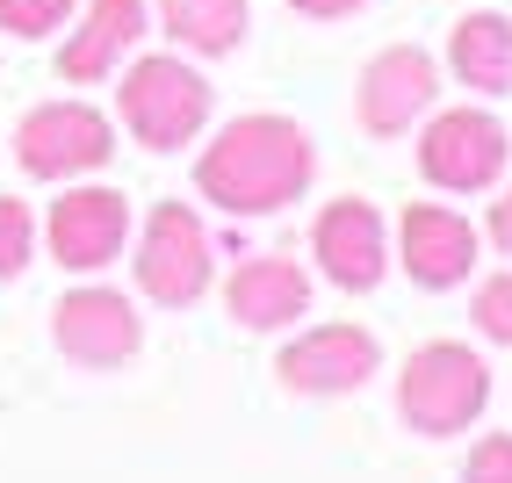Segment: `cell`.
Segmentation results:
<instances>
[{
	"label": "cell",
	"instance_id": "obj_1",
	"mask_svg": "<svg viewBox=\"0 0 512 483\" xmlns=\"http://www.w3.org/2000/svg\"><path fill=\"white\" fill-rule=\"evenodd\" d=\"M318 174V152H311V130L296 116H231L210 152L195 159V188L217 202L224 217H275L289 202L311 195Z\"/></svg>",
	"mask_w": 512,
	"mask_h": 483
},
{
	"label": "cell",
	"instance_id": "obj_17",
	"mask_svg": "<svg viewBox=\"0 0 512 483\" xmlns=\"http://www.w3.org/2000/svg\"><path fill=\"white\" fill-rule=\"evenodd\" d=\"M29 253H37V217H29V202L0 195V282H15Z\"/></svg>",
	"mask_w": 512,
	"mask_h": 483
},
{
	"label": "cell",
	"instance_id": "obj_11",
	"mask_svg": "<svg viewBox=\"0 0 512 483\" xmlns=\"http://www.w3.org/2000/svg\"><path fill=\"white\" fill-rule=\"evenodd\" d=\"M44 238H51V260L73 267V274H101L123 238H130V195L116 188H65L44 217Z\"/></svg>",
	"mask_w": 512,
	"mask_h": 483
},
{
	"label": "cell",
	"instance_id": "obj_18",
	"mask_svg": "<svg viewBox=\"0 0 512 483\" xmlns=\"http://www.w3.org/2000/svg\"><path fill=\"white\" fill-rule=\"evenodd\" d=\"M73 8L80 0H0V29L22 37V44H37V37H51V29H65Z\"/></svg>",
	"mask_w": 512,
	"mask_h": 483
},
{
	"label": "cell",
	"instance_id": "obj_22",
	"mask_svg": "<svg viewBox=\"0 0 512 483\" xmlns=\"http://www.w3.org/2000/svg\"><path fill=\"white\" fill-rule=\"evenodd\" d=\"M491 246H498V253L512 260V188H505V195L491 202Z\"/></svg>",
	"mask_w": 512,
	"mask_h": 483
},
{
	"label": "cell",
	"instance_id": "obj_15",
	"mask_svg": "<svg viewBox=\"0 0 512 483\" xmlns=\"http://www.w3.org/2000/svg\"><path fill=\"white\" fill-rule=\"evenodd\" d=\"M448 73L469 94H512V15H498V8L462 15L448 37Z\"/></svg>",
	"mask_w": 512,
	"mask_h": 483
},
{
	"label": "cell",
	"instance_id": "obj_9",
	"mask_svg": "<svg viewBox=\"0 0 512 483\" xmlns=\"http://www.w3.org/2000/svg\"><path fill=\"white\" fill-rule=\"evenodd\" d=\"M311 253L325 267V282L332 289H347V296H368V289H383V274H390V231H383V210L361 195H339L318 210L311 224Z\"/></svg>",
	"mask_w": 512,
	"mask_h": 483
},
{
	"label": "cell",
	"instance_id": "obj_16",
	"mask_svg": "<svg viewBox=\"0 0 512 483\" xmlns=\"http://www.w3.org/2000/svg\"><path fill=\"white\" fill-rule=\"evenodd\" d=\"M159 22L195 58H231L253 29V8L246 0H159Z\"/></svg>",
	"mask_w": 512,
	"mask_h": 483
},
{
	"label": "cell",
	"instance_id": "obj_14",
	"mask_svg": "<svg viewBox=\"0 0 512 483\" xmlns=\"http://www.w3.org/2000/svg\"><path fill=\"white\" fill-rule=\"evenodd\" d=\"M145 22H152L145 0H87L80 29H73V37H65V51H58V80H73V87L109 80L116 65H123V51L145 37Z\"/></svg>",
	"mask_w": 512,
	"mask_h": 483
},
{
	"label": "cell",
	"instance_id": "obj_2",
	"mask_svg": "<svg viewBox=\"0 0 512 483\" xmlns=\"http://www.w3.org/2000/svg\"><path fill=\"white\" fill-rule=\"evenodd\" d=\"M484 404H491V368H484L476 347H462V339H426L397 375V411H404V426L426 433V440L469 433L484 419Z\"/></svg>",
	"mask_w": 512,
	"mask_h": 483
},
{
	"label": "cell",
	"instance_id": "obj_5",
	"mask_svg": "<svg viewBox=\"0 0 512 483\" xmlns=\"http://www.w3.org/2000/svg\"><path fill=\"white\" fill-rule=\"evenodd\" d=\"M15 159L29 181H80L116 159V123L87 101H37L15 130Z\"/></svg>",
	"mask_w": 512,
	"mask_h": 483
},
{
	"label": "cell",
	"instance_id": "obj_6",
	"mask_svg": "<svg viewBox=\"0 0 512 483\" xmlns=\"http://www.w3.org/2000/svg\"><path fill=\"white\" fill-rule=\"evenodd\" d=\"M130 267H138V289L159 310H188L210 289V231H202V217L188 202H159L138 231V260Z\"/></svg>",
	"mask_w": 512,
	"mask_h": 483
},
{
	"label": "cell",
	"instance_id": "obj_12",
	"mask_svg": "<svg viewBox=\"0 0 512 483\" xmlns=\"http://www.w3.org/2000/svg\"><path fill=\"white\" fill-rule=\"evenodd\" d=\"M397 260L404 274H412L419 289H462L476 274V231L462 210H448V202H412L397 224Z\"/></svg>",
	"mask_w": 512,
	"mask_h": 483
},
{
	"label": "cell",
	"instance_id": "obj_20",
	"mask_svg": "<svg viewBox=\"0 0 512 483\" xmlns=\"http://www.w3.org/2000/svg\"><path fill=\"white\" fill-rule=\"evenodd\" d=\"M462 483H512V433L476 440L469 462H462Z\"/></svg>",
	"mask_w": 512,
	"mask_h": 483
},
{
	"label": "cell",
	"instance_id": "obj_4",
	"mask_svg": "<svg viewBox=\"0 0 512 483\" xmlns=\"http://www.w3.org/2000/svg\"><path fill=\"white\" fill-rule=\"evenodd\" d=\"M512 166V130L491 109H433L419 123V174L440 195H484Z\"/></svg>",
	"mask_w": 512,
	"mask_h": 483
},
{
	"label": "cell",
	"instance_id": "obj_21",
	"mask_svg": "<svg viewBox=\"0 0 512 483\" xmlns=\"http://www.w3.org/2000/svg\"><path fill=\"white\" fill-rule=\"evenodd\" d=\"M296 15H311V22H347V15H361L368 0H289Z\"/></svg>",
	"mask_w": 512,
	"mask_h": 483
},
{
	"label": "cell",
	"instance_id": "obj_8",
	"mask_svg": "<svg viewBox=\"0 0 512 483\" xmlns=\"http://www.w3.org/2000/svg\"><path fill=\"white\" fill-rule=\"evenodd\" d=\"M275 375L296 397H347L368 375H383V347L368 325H311L275 354Z\"/></svg>",
	"mask_w": 512,
	"mask_h": 483
},
{
	"label": "cell",
	"instance_id": "obj_10",
	"mask_svg": "<svg viewBox=\"0 0 512 483\" xmlns=\"http://www.w3.org/2000/svg\"><path fill=\"white\" fill-rule=\"evenodd\" d=\"M51 339H58V354L80 361V368H123L145 347V325H138V310H130V296L94 282V289H65L58 296Z\"/></svg>",
	"mask_w": 512,
	"mask_h": 483
},
{
	"label": "cell",
	"instance_id": "obj_3",
	"mask_svg": "<svg viewBox=\"0 0 512 483\" xmlns=\"http://www.w3.org/2000/svg\"><path fill=\"white\" fill-rule=\"evenodd\" d=\"M116 116L145 152H181V145L202 137V123H210V80H202L181 51L138 58L116 87Z\"/></svg>",
	"mask_w": 512,
	"mask_h": 483
},
{
	"label": "cell",
	"instance_id": "obj_7",
	"mask_svg": "<svg viewBox=\"0 0 512 483\" xmlns=\"http://www.w3.org/2000/svg\"><path fill=\"white\" fill-rule=\"evenodd\" d=\"M440 109V65L419 44H383L361 65V87H354V116L368 137H404L419 130Z\"/></svg>",
	"mask_w": 512,
	"mask_h": 483
},
{
	"label": "cell",
	"instance_id": "obj_19",
	"mask_svg": "<svg viewBox=\"0 0 512 483\" xmlns=\"http://www.w3.org/2000/svg\"><path fill=\"white\" fill-rule=\"evenodd\" d=\"M469 325L491 339V347H512V274H491L469 303Z\"/></svg>",
	"mask_w": 512,
	"mask_h": 483
},
{
	"label": "cell",
	"instance_id": "obj_13",
	"mask_svg": "<svg viewBox=\"0 0 512 483\" xmlns=\"http://www.w3.org/2000/svg\"><path fill=\"white\" fill-rule=\"evenodd\" d=\"M224 310H231L246 332H289L303 310H311V274H303L289 253H253V260L231 267Z\"/></svg>",
	"mask_w": 512,
	"mask_h": 483
}]
</instances>
